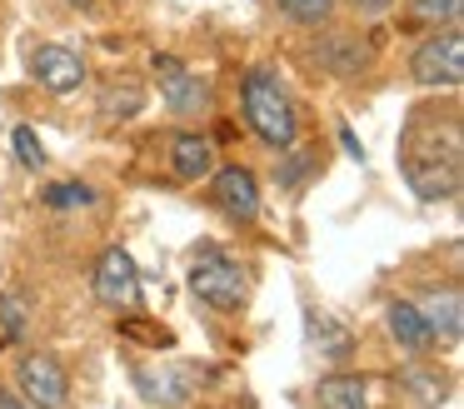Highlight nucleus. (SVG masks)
<instances>
[{
    "label": "nucleus",
    "instance_id": "6e6552de",
    "mask_svg": "<svg viewBox=\"0 0 464 409\" xmlns=\"http://www.w3.org/2000/svg\"><path fill=\"white\" fill-rule=\"evenodd\" d=\"M215 185H210V200L225 209L230 219H240V225H250L255 215H260V185H255V175L245 165H225V170H210Z\"/></svg>",
    "mask_w": 464,
    "mask_h": 409
},
{
    "label": "nucleus",
    "instance_id": "b1692460",
    "mask_svg": "<svg viewBox=\"0 0 464 409\" xmlns=\"http://www.w3.org/2000/svg\"><path fill=\"white\" fill-rule=\"evenodd\" d=\"M0 409H31V404L21 394H11V389H0Z\"/></svg>",
    "mask_w": 464,
    "mask_h": 409
},
{
    "label": "nucleus",
    "instance_id": "ddd939ff",
    "mask_svg": "<svg viewBox=\"0 0 464 409\" xmlns=\"http://www.w3.org/2000/svg\"><path fill=\"white\" fill-rule=\"evenodd\" d=\"M170 165L180 180H205L215 170V145L200 130H180V135L170 140Z\"/></svg>",
    "mask_w": 464,
    "mask_h": 409
},
{
    "label": "nucleus",
    "instance_id": "6ab92c4d",
    "mask_svg": "<svg viewBox=\"0 0 464 409\" xmlns=\"http://www.w3.org/2000/svg\"><path fill=\"white\" fill-rule=\"evenodd\" d=\"M15 155H21V165L25 170H41L45 165V150H41V135H35L31 125H15Z\"/></svg>",
    "mask_w": 464,
    "mask_h": 409
},
{
    "label": "nucleus",
    "instance_id": "39448f33",
    "mask_svg": "<svg viewBox=\"0 0 464 409\" xmlns=\"http://www.w3.org/2000/svg\"><path fill=\"white\" fill-rule=\"evenodd\" d=\"M91 285H95V299L105 309H115V315H130L140 305V269H135V259L125 249H105Z\"/></svg>",
    "mask_w": 464,
    "mask_h": 409
},
{
    "label": "nucleus",
    "instance_id": "20e7f679",
    "mask_svg": "<svg viewBox=\"0 0 464 409\" xmlns=\"http://www.w3.org/2000/svg\"><path fill=\"white\" fill-rule=\"evenodd\" d=\"M15 385H21V399L31 409H65L71 404V375L65 365L51 355V349H31L15 365Z\"/></svg>",
    "mask_w": 464,
    "mask_h": 409
},
{
    "label": "nucleus",
    "instance_id": "f257e3e1",
    "mask_svg": "<svg viewBox=\"0 0 464 409\" xmlns=\"http://www.w3.org/2000/svg\"><path fill=\"white\" fill-rule=\"evenodd\" d=\"M240 105H245V120H250L255 135H260L270 150L290 155L295 140H300V115H295L290 95H285V85L270 75V70H250V75H245Z\"/></svg>",
    "mask_w": 464,
    "mask_h": 409
},
{
    "label": "nucleus",
    "instance_id": "1a4fd4ad",
    "mask_svg": "<svg viewBox=\"0 0 464 409\" xmlns=\"http://www.w3.org/2000/svg\"><path fill=\"white\" fill-rule=\"evenodd\" d=\"M404 180L420 200H454L459 195V165L454 160H420L404 155Z\"/></svg>",
    "mask_w": 464,
    "mask_h": 409
},
{
    "label": "nucleus",
    "instance_id": "4be33fe9",
    "mask_svg": "<svg viewBox=\"0 0 464 409\" xmlns=\"http://www.w3.org/2000/svg\"><path fill=\"white\" fill-rule=\"evenodd\" d=\"M125 335H130V339H150V349L170 345V335H165V329H155V325H125Z\"/></svg>",
    "mask_w": 464,
    "mask_h": 409
},
{
    "label": "nucleus",
    "instance_id": "7ed1b4c3",
    "mask_svg": "<svg viewBox=\"0 0 464 409\" xmlns=\"http://www.w3.org/2000/svg\"><path fill=\"white\" fill-rule=\"evenodd\" d=\"M410 80L424 90H454L464 80V30H434L430 40H420L410 55Z\"/></svg>",
    "mask_w": 464,
    "mask_h": 409
},
{
    "label": "nucleus",
    "instance_id": "0eeeda50",
    "mask_svg": "<svg viewBox=\"0 0 464 409\" xmlns=\"http://www.w3.org/2000/svg\"><path fill=\"white\" fill-rule=\"evenodd\" d=\"M31 75L41 80L51 95H71V90H81L85 85V60L75 55L71 45H35L31 50Z\"/></svg>",
    "mask_w": 464,
    "mask_h": 409
},
{
    "label": "nucleus",
    "instance_id": "5701e85b",
    "mask_svg": "<svg viewBox=\"0 0 464 409\" xmlns=\"http://www.w3.org/2000/svg\"><path fill=\"white\" fill-rule=\"evenodd\" d=\"M354 10H360V15H384V10L394 5V0H350Z\"/></svg>",
    "mask_w": 464,
    "mask_h": 409
},
{
    "label": "nucleus",
    "instance_id": "f03ea898",
    "mask_svg": "<svg viewBox=\"0 0 464 409\" xmlns=\"http://www.w3.org/2000/svg\"><path fill=\"white\" fill-rule=\"evenodd\" d=\"M190 289L200 305H210L215 315H240L250 305V279H245L240 259H230L225 249L205 245L190 265Z\"/></svg>",
    "mask_w": 464,
    "mask_h": 409
},
{
    "label": "nucleus",
    "instance_id": "2eb2a0df",
    "mask_svg": "<svg viewBox=\"0 0 464 409\" xmlns=\"http://www.w3.org/2000/svg\"><path fill=\"white\" fill-rule=\"evenodd\" d=\"M314 404L320 409H370V394H364L360 375H330L314 389Z\"/></svg>",
    "mask_w": 464,
    "mask_h": 409
},
{
    "label": "nucleus",
    "instance_id": "dca6fc26",
    "mask_svg": "<svg viewBox=\"0 0 464 409\" xmlns=\"http://www.w3.org/2000/svg\"><path fill=\"white\" fill-rule=\"evenodd\" d=\"M314 55H320V65H330L334 75H354V70L370 65V45H364V40H344V35H330Z\"/></svg>",
    "mask_w": 464,
    "mask_h": 409
},
{
    "label": "nucleus",
    "instance_id": "a211bd4d",
    "mask_svg": "<svg viewBox=\"0 0 464 409\" xmlns=\"http://www.w3.org/2000/svg\"><path fill=\"white\" fill-rule=\"evenodd\" d=\"M414 20H424V25H459L464 15V0H410Z\"/></svg>",
    "mask_w": 464,
    "mask_h": 409
},
{
    "label": "nucleus",
    "instance_id": "393cba45",
    "mask_svg": "<svg viewBox=\"0 0 464 409\" xmlns=\"http://www.w3.org/2000/svg\"><path fill=\"white\" fill-rule=\"evenodd\" d=\"M71 5H95V0H71Z\"/></svg>",
    "mask_w": 464,
    "mask_h": 409
},
{
    "label": "nucleus",
    "instance_id": "aec40b11",
    "mask_svg": "<svg viewBox=\"0 0 464 409\" xmlns=\"http://www.w3.org/2000/svg\"><path fill=\"white\" fill-rule=\"evenodd\" d=\"M21 329H25V299L21 295H5V299H0V335H21Z\"/></svg>",
    "mask_w": 464,
    "mask_h": 409
},
{
    "label": "nucleus",
    "instance_id": "9b49d317",
    "mask_svg": "<svg viewBox=\"0 0 464 409\" xmlns=\"http://www.w3.org/2000/svg\"><path fill=\"white\" fill-rule=\"evenodd\" d=\"M420 315H424V325L434 329V339H444V345H459L464 309H459V289H454V285L430 289V295L420 299Z\"/></svg>",
    "mask_w": 464,
    "mask_h": 409
},
{
    "label": "nucleus",
    "instance_id": "9d476101",
    "mask_svg": "<svg viewBox=\"0 0 464 409\" xmlns=\"http://www.w3.org/2000/svg\"><path fill=\"white\" fill-rule=\"evenodd\" d=\"M384 325H390L394 345L404 349V355H430L440 339H434V329L424 325L420 305L414 299H390V309H384Z\"/></svg>",
    "mask_w": 464,
    "mask_h": 409
},
{
    "label": "nucleus",
    "instance_id": "f8f14e48",
    "mask_svg": "<svg viewBox=\"0 0 464 409\" xmlns=\"http://www.w3.org/2000/svg\"><path fill=\"white\" fill-rule=\"evenodd\" d=\"M304 335H310V345L320 349L324 359H334V365H344V359L354 355V335L340 325L334 315H324V309H304Z\"/></svg>",
    "mask_w": 464,
    "mask_h": 409
},
{
    "label": "nucleus",
    "instance_id": "423d86ee",
    "mask_svg": "<svg viewBox=\"0 0 464 409\" xmlns=\"http://www.w3.org/2000/svg\"><path fill=\"white\" fill-rule=\"evenodd\" d=\"M155 80H160V105L170 110V115H180V120L185 115H205V105H210V85H205L200 75H190L175 55L155 60Z\"/></svg>",
    "mask_w": 464,
    "mask_h": 409
},
{
    "label": "nucleus",
    "instance_id": "f3484780",
    "mask_svg": "<svg viewBox=\"0 0 464 409\" xmlns=\"http://www.w3.org/2000/svg\"><path fill=\"white\" fill-rule=\"evenodd\" d=\"M275 10L295 25H324L334 15V0H275Z\"/></svg>",
    "mask_w": 464,
    "mask_h": 409
},
{
    "label": "nucleus",
    "instance_id": "412c9836",
    "mask_svg": "<svg viewBox=\"0 0 464 409\" xmlns=\"http://www.w3.org/2000/svg\"><path fill=\"white\" fill-rule=\"evenodd\" d=\"M45 200H51V205H91V190L85 185H75V180H65V185H55V190H45Z\"/></svg>",
    "mask_w": 464,
    "mask_h": 409
},
{
    "label": "nucleus",
    "instance_id": "4468645a",
    "mask_svg": "<svg viewBox=\"0 0 464 409\" xmlns=\"http://www.w3.org/2000/svg\"><path fill=\"white\" fill-rule=\"evenodd\" d=\"M400 385L410 389V399H420L424 409L450 404V375H440L434 365H404L400 369Z\"/></svg>",
    "mask_w": 464,
    "mask_h": 409
}]
</instances>
